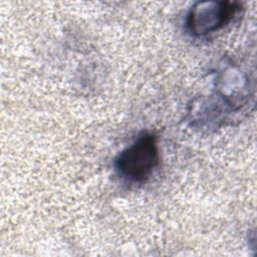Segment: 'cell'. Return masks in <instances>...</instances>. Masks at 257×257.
Here are the masks:
<instances>
[{"mask_svg": "<svg viewBox=\"0 0 257 257\" xmlns=\"http://www.w3.org/2000/svg\"><path fill=\"white\" fill-rule=\"evenodd\" d=\"M237 8L230 2H202L191 10L188 27L197 35L215 31L228 23Z\"/></svg>", "mask_w": 257, "mask_h": 257, "instance_id": "cell-2", "label": "cell"}, {"mask_svg": "<svg viewBox=\"0 0 257 257\" xmlns=\"http://www.w3.org/2000/svg\"><path fill=\"white\" fill-rule=\"evenodd\" d=\"M159 161L156 137L145 134L119 154L115 167L121 177L135 183H142L150 178Z\"/></svg>", "mask_w": 257, "mask_h": 257, "instance_id": "cell-1", "label": "cell"}]
</instances>
